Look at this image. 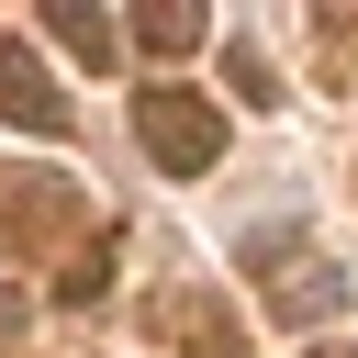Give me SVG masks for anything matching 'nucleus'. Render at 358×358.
<instances>
[{
    "label": "nucleus",
    "mask_w": 358,
    "mask_h": 358,
    "mask_svg": "<svg viewBox=\"0 0 358 358\" xmlns=\"http://www.w3.org/2000/svg\"><path fill=\"white\" fill-rule=\"evenodd\" d=\"M134 134H145V157H157V168H213V157H224V112H213V101H190V90H145Z\"/></svg>",
    "instance_id": "obj_1"
},
{
    "label": "nucleus",
    "mask_w": 358,
    "mask_h": 358,
    "mask_svg": "<svg viewBox=\"0 0 358 358\" xmlns=\"http://www.w3.org/2000/svg\"><path fill=\"white\" fill-rule=\"evenodd\" d=\"M0 112H11L22 134H67V101H56V78H45L22 45H0Z\"/></svg>",
    "instance_id": "obj_2"
},
{
    "label": "nucleus",
    "mask_w": 358,
    "mask_h": 358,
    "mask_svg": "<svg viewBox=\"0 0 358 358\" xmlns=\"http://www.w3.org/2000/svg\"><path fill=\"white\" fill-rule=\"evenodd\" d=\"M134 34H145L157 56H190V45H201V11H190V0H168V11H145Z\"/></svg>",
    "instance_id": "obj_3"
},
{
    "label": "nucleus",
    "mask_w": 358,
    "mask_h": 358,
    "mask_svg": "<svg viewBox=\"0 0 358 358\" xmlns=\"http://www.w3.org/2000/svg\"><path fill=\"white\" fill-rule=\"evenodd\" d=\"M45 22H56V45H78V56H90V67H101V56H112V22H101V11H78V0H56V11H45Z\"/></svg>",
    "instance_id": "obj_4"
}]
</instances>
